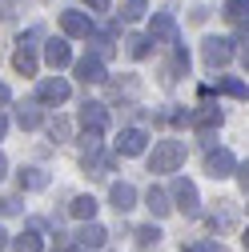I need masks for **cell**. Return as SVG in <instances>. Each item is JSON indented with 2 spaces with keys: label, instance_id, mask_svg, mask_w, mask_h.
<instances>
[{
  "label": "cell",
  "instance_id": "cell-1",
  "mask_svg": "<svg viewBox=\"0 0 249 252\" xmlns=\"http://www.w3.org/2000/svg\"><path fill=\"white\" fill-rule=\"evenodd\" d=\"M185 164V144L181 140H157L149 152V172H177Z\"/></svg>",
  "mask_w": 249,
  "mask_h": 252
},
{
  "label": "cell",
  "instance_id": "cell-2",
  "mask_svg": "<svg viewBox=\"0 0 249 252\" xmlns=\"http://www.w3.org/2000/svg\"><path fill=\"white\" fill-rule=\"evenodd\" d=\"M37 40H41V32H28V36H20V44L12 52V68L20 76H37Z\"/></svg>",
  "mask_w": 249,
  "mask_h": 252
},
{
  "label": "cell",
  "instance_id": "cell-3",
  "mask_svg": "<svg viewBox=\"0 0 249 252\" xmlns=\"http://www.w3.org/2000/svg\"><path fill=\"white\" fill-rule=\"evenodd\" d=\"M73 96V84L65 80V76H44L41 84H37V100L41 104H65Z\"/></svg>",
  "mask_w": 249,
  "mask_h": 252
},
{
  "label": "cell",
  "instance_id": "cell-4",
  "mask_svg": "<svg viewBox=\"0 0 249 252\" xmlns=\"http://www.w3.org/2000/svg\"><path fill=\"white\" fill-rule=\"evenodd\" d=\"M145 148H149V132H145V128H121V136H117V144H113L117 156H141Z\"/></svg>",
  "mask_w": 249,
  "mask_h": 252
},
{
  "label": "cell",
  "instance_id": "cell-5",
  "mask_svg": "<svg viewBox=\"0 0 249 252\" xmlns=\"http://www.w3.org/2000/svg\"><path fill=\"white\" fill-rule=\"evenodd\" d=\"M201 56H205L209 68H221V64H229V60H233V40H225V36H209V40L201 44Z\"/></svg>",
  "mask_w": 249,
  "mask_h": 252
},
{
  "label": "cell",
  "instance_id": "cell-6",
  "mask_svg": "<svg viewBox=\"0 0 249 252\" xmlns=\"http://www.w3.org/2000/svg\"><path fill=\"white\" fill-rule=\"evenodd\" d=\"M113 164H117V152H101V144H97V148H84L81 168H84L88 176H109Z\"/></svg>",
  "mask_w": 249,
  "mask_h": 252
},
{
  "label": "cell",
  "instance_id": "cell-7",
  "mask_svg": "<svg viewBox=\"0 0 249 252\" xmlns=\"http://www.w3.org/2000/svg\"><path fill=\"white\" fill-rule=\"evenodd\" d=\"M205 172H209L213 180H225V176H233V172H237L233 152H229V148H213V152L205 156Z\"/></svg>",
  "mask_w": 249,
  "mask_h": 252
},
{
  "label": "cell",
  "instance_id": "cell-8",
  "mask_svg": "<svg viewBox=\"0 0 249 252\" xmlns=\"http://www.w3.org/2000/svg\"><path fill=\"white\" fill-rule=\"evenodd\" d=\"M77 120H81L84 132H105V128H109V112H105V104H97V100H84Z\"/></svg>",
  "mask_w": 249,
  "mask_h": 252
},
{
  "label": "cell",
  "instance_id": "cell-9",
  "mask_svg": "<svg viewBox=\"0 0 249 252\" xmlns=\"http://www.w3.org/2000/svg\"><path fill=\"white\" fill-rule=\"evenodd\" d=\"M173 200H177L173 208H181V212H189V216H193V212H197V204H201L197 184H193V180H185V176H177V180H173Z\"/></svg>",
  "mask_w": 249,
  "mask_h": 252
},
{
  "label": "cell",
  "instance_id": "cell-10",
  "mask_svg": "<svg viewBox=\"0 0 249 252\" xmlns=\"http://www.w3.org/2000/svg\"><path fill=\"white\" fill-rule=\"evenodd\" d=\"M149 36H153V44H177V20L169 16V12H153V20H149Z\"/></svg>",
  "mask_w": 249,
  "mask_h": 252
},
{
  "label": "cell",
  "instance_id": "cell-11",
  "mask_svg": "<svg viewBox=\"0 0 249 252\" xmlns=\"http://www.w3.org/2000/svg\"><path fill=\"white\" fill-rule=\"evenodd\" d=\"M193 128H201V136L209 140L213 136V128H221V108H217V104H197V112H193Z\"/></svg>",
  "mask_w": 249,
  "mask_h": 252
},
{
  "label": "cell",
  "instance_id": "cell-12",
  "mask_svg": "<svg viewBox=\"0 0 249 252\" xmlns=\"http://www.w3.org/2000/svg\"><path fill=\"white\" fill-rule=\"evenodd\" d=\"M60 28H65V36H92V20H88V12H77V8L60 12Z\"/></svg>",
  "mask_w": 249,
  "mask_h": 252
},
{
  "label": "cell",
  "instance_id": "cell-13",
  "mask_svg": "<svg viewBox=\"0 0 249 252\" xmlns=\"http://www.w3.org/2000/svg\"><path fill=\"white\" fill-rule=\"evenodd\" d=\"M77 76H81L84 84H101V80H105V60H101L97 52H92V56H81V60H77Z\"/></svg>",
  "mask_w": 249,
  "mask_h": 252
},
{
  "label": "cell",
  "instance_id": "cell-14",
  "mask_svg": "<svg viewBox=\"0 0 249 252\" xmlns=\"http://www.w3.org/2000/svg\"><path fill=\"white\" fill-rule=\"evenodd\" d=\"M44 60H48L56 72L69 68V64H73V48H69V40H48V44H44Z\"/></svg>",
  "mask_w": 249,
  "mask_h": 252
},
{
  "label": "cell",
  "instance_id": "cell-15",
  "mask_svg": "<svg viewBox=\"0 0 249 252\" xmlns=\"http://www.w3.org/2000/svg\"><path fill=\"white\" fill-rule=\"evenodd\" d=\"M109 204H113L117 212H129V208L137 204V188H133V184H124V180L113 184V188H109Z\"/></svg>",
  "mask_w": 249,
  "mask_h": 252
},
{
  "label": "cell",
  "instance_id": "cell-16",
  "mask_svg": "<svg viewBox=\"0 0 249 252\" xmlns=\"http://www.w3.org/2000/svg\"><path fill=\"white\" fill-rule=\"evenodd\" d=\"M105 240H109V232L97 224V220H84L81 232H77V244H81V248H101Z\"/></svg>",
  "mask_w": 249,
  "mask_h": 252
},
{
  "label": "cell",
  "instance_id": "cell-17",
  "mask_svg": "<svg viewBox=\"0 0 249 252\" xmlns=\"http://www.w3.org/2000/svg\"><path fill=\"white\" fill-rule=\"evenodd\" d=\"M16 180H20L24 192H41V188H48V172L44 168H20Z\"/></svg>",
  "mask_w": 249,
  "mask_h": 252
},
{
  "label": "cell",
  "instance_id": "cell-18",
  "mask_svg": "<svg viewBox=\"0 0 249 252\" xmlns=\"http://www.w3.org/2000/svg\"><path fill=\"white\" fill-rule=\"evenodd\" d=\"M145 208H149L153 216H157V220L173 212V204H169V196L161 192V188H149V192H145Z\"/></svg>",
  "mask_w": 249,
  "mask_h": 252
},
{
  "label": "cell",
  "instance_id": "cell-19",
  "mask_svg": "<svg viewBox=\"0 0 249 252\" xmlns=\"http://www.w3.org/2000/svg\"><path fill=\"white\" fill-rule=\"evenodd\" d=\"M225 20L249 32V0H229V4H225Z\"/></svg>",
  "mask_w": 249,
  "mask_h": 252
},
{
  "label": "cell",
  "instance_id": "cell-20",
  "mask_svg": "<svg viewBox=\"0 0 249 252\" xmlns=\"http://www.w3.org/2000/svg\"><path fill=\"white\" fill-rule=\"evenodd\" d=\"M8 248H12V252H41V232H37V228H28V232L12 236Z\"/></svg>",
  "mask_w": 249,
  "mask_h": 252
},
{
  "label": "cell",
  "instance_id": "cell-21",
  "mask_svg": "<svg viewBox=\"0 0 249 252\" xmlns=\"http://www.w3.org/2000/svg\"><path fill=\"white\" fill-rule=\"evenodd\" d=\"M124 48H129V56H133V60H145V56L153 52V36H145V32H133L129 40H124Z\"/></svg>",
  "mask_w": 249,
  "mask_h": 252
},
{
  "label": "cell",
  "instance_id": "cell-22",
  "mask_svg": "<svg viewBox=\"0 0 249 252\" xmlns=\"http://www.w3.org/2000/svg\"><path fill=\"white\" fill-rule=\"evenodd\" d=\"M69 212H73L77 220H92V216H97V200H92V196H73Z\"/></svg>",
  "mask_w": 249,
  "mask_h": 252
},
{
  "label": "cell",
  "instance_id": "cell-23",
  "mask_svg": "<svg viewBox=\"0 0 249 252\" xmlns=\"http://www.w3.org/2000/svg\"><path fill=\"white\" fill-rule=\"evenodd\" d=\"M41 120H44V116H41L37 104H20V108H16V124H20V128H41Z\"/></svg>",
  "mask_w": 249,
  "mask_h": 252
},
{
  "label": "cell",
  "instance_id": "cell-24",
  "mask_svg": "<svg viewBox=\"0 0 249 252\" xmlns=\"http://www.w3.org/2000/svg\"><path fill=\"white\" fill-rule=\"evenodd\" d=\"M217 92H225V96L245 100V96H249V84H241V80H233V76H217Z\"/></svg>",
  "mask_w": 249,
  "mask_h": 252
},
{
  "label": "cell",
  "instance_id": "cell-25",
  "mask_svg": "<svg viewBox=\"0 0 249 252\" xmlns=\"http://www.w3.org/2000/svg\"><path fill=\"white\" fill-rule=\"evenodd\" d=\"M133 236H137V248H157L161 244V228L157 224H141Z\"/></svg>",
  "mask_w": 249,
  "mask_h": 252
},
{
  "label": "cell",
  "instance_id": "cell-26",
  "mask_svg": "<svg viewBox=\"0 0 249 252\" xmlns=\"http://www.w3.org/2000/svg\"><path fill=\"white\" fill-rule=\"evenodd\" d=\"M48 136H52L56 144H65V140L73 136V124H69L65 116H56V120H48Z\"/></svg>",
  "mask_w": 249,
  "mask_h": 252
},
{
  "label": "cell",
  "instance_id": "cell-27",
  "mask_svg": "<svg viewBox=\"0 0 249 252\" xmlns=\"http://www.w3.org/2000/svg\"><path fill=\"white\" fill-rule=\"evenodd\" d=\"M145 12H149V4H145V0H124V8H121V20H129V24H133V20H141Z\"/></svg>",
  "mask_w": 249,
  "mask_h": 252
},
{
  "label": "cell",
  "instance_id": "cell-28",
  "mask_svg": "<svg viewBox=\"0 0 249 252\" xmlns=\"http://www.w3.org/2000/svg\"><path fill=\"white\" fill-rule=\"evenodd\" d=\"M20 208H24V200H20V196H4V200H0V212H4V216H16Z\"/></svg>",
  "mask_w": 249,
  "mask_h": 252
},
{
  "label": "cell",
  "instance_id": "cell-29",
  "mask_svg": "<svg viewBox=\"0 0 249 252\" xmlns=\"http://www.w3.org/2000/svg\"><path fill=\"white\" fill-rule=\"evenodd\" d=\"M181 252H221V244H213V240H197V244L181 248Z\"/></svg>",
  "mask_w": 249,
  "mask_h": 252
},
{
  "label": "cell",
  "instance_id": "cell-30",
  "mask_svg": "<svg viewBox=\"0 0 249 252\" xmlns=\"http://www.w3.org/2000/svg\"><path fill=\"white\" fill-rule=\"evenodd\" d=\"M237 184H241V192H249V160L237 164Z\"/></svg>",
  "mask_w": 249,
  "mask_h": 252
},
{
  "label": "cell",
  "instance_id": "cell-31",
  "mask_svg": "<svg viewBox=\"0 0 249 252\" xmlns=\"http://www.w3.org/2000/svg\"><path fill=\"white\" fill-rule=\"evenodd\" d=\"M84 4H88L92 12H109V4H113V0H84Z\"/></svg>",
  "mask_w": 249,
  "mask_h": 252
},
{
  "label": "cell",
  "instance_id": "cell-32",
  "mask_svg": "<svg viewBox=\"0 0 249 252\" xmlns=\"http://www.w3.org/2000/svg\"><path fill=\"white\" fill-rule=\"evenodd\" d=\"M8 100H12V92H8V84H0V108H4Z\"/></svg>",
  "mask_w": 249,
  "mask_h": 252
},
{
  "label": "cell",
  "instance_id": "cell-33",
  "mask_svg": "<svg viewBox=\"0 0 249 252\" xmlns=\"http://www.w3.org/2000/svg\"><path fill=\"white\" fill-rule=\"evenodd\" d=\"M4 172H8V156L0 152V180H4Z\"/></svg>",
  "mask_w": 249,
  "mask_h": 252
},
{
  "label": "cell",
  "instance_id": "cell-34",
  "mask_svg": "<svg viewBox=\"0 0 249 252\" xmlns=\"http://www.w3.org/2000/svg\"><path fill=\"white\" fill-rule=\"evenodd\" d=\"M241 64H245V72H249V44L241 48Z\"/></svg>",
  "mask_w": 249,
  "mask_h": 252
},
{
  "label": "cell",
  "instance_id": "cell-35",
  "mask_svg": "<svg viewBox=\"0 0 249 252\" xmlns=\"http://www.w3.org/2000/svg\"><path fill=\"white\" fill-rule=\"evenodd\" d=\"M4 132H8V116H0V140H4Z\"/></svg>",
  "mask_w": 249,
  "mask_h": 252
},
{
  "label": "cell",
  "instance_id": "cell-36",
  "mask_svg": "<svg viewBox=\"0 0 249 252\" xmlns=\"http://www.w3.org/2000/svg\"><path fill=\"white\" fill-rule=\"evenodd\" d=\"M4 248H8V232H4V228H0V252H4Z\"/></svg>",
  "mask_w": 249,
  "mask_h": 252
},
{
  "label": "cell",
  "instance_id": "cell-37",
  "mask_svg": "<svg viewBox=\"0 0 249 252\" xmlns=\"http://www.w3.org/2000/svg\"><path fill=\"white\" fill-rule=\"evenodd\" d=\"M241 244H245V252H249V228H245V232H241Z\"/></svg>",
  "mask_w": 249,
  "mask_h": 252
},
{
  "label": "cell",
  "instance_id": "cell-38",
  "mask_svg": "<svg viewBox=\"0 0 249 252\" xmlns=\"http://www.w3.org/2000/svg\"><path fill=\"white\" fill-rule=\"evenodd\" d=\"M73 252H92V248H73Z\"/></svg>",
  "mask_w": 249,
  "mask_h": 252
}]
</instances>
